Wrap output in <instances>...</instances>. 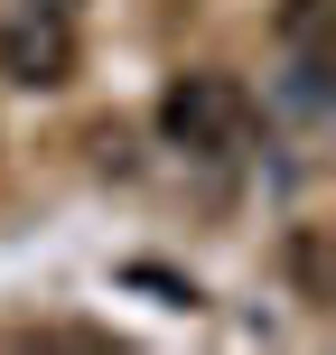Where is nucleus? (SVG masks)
<instances>
[{
	"label": "nucleus",
	"instance_id": "obj_1",
	"mask_svg": "<svg viewBox=\"0 0 336 355\" xmlns=\"http://www.w3.org/2000/svg\"><path fill=\"white\" fill-rule=\"evenodd\" d=\"M159 131H168V150H187V159H233V150L252 141V94H243V75H224V66L177 75V85L159 94Z\"/></svg>",
	"mask_w": 336,
	"mask_h": 355
},
{
	"label": "nucleus",
	"instance_id": "obj_3",
	"mask_svg": "<svg viewBox=\"0 0 336 355\" xmlns=\"http://www.w3.org/2000/svg\"><path fill=\"white\" fill-rule=\"evenodd\" d=\"M37 10H66V19H75V0H37Z\"/></svg>",
	"mask_w": 336,
	"mask_h": 355
},
{
	"label": "nucleus",
	"instance_id": "obj_2",
	"mask_svg": "<svg viewBox=\"0 0 336 355\" xmlns=\"http://www.w3.org/2000/svg\"><path fill=\"white\" fill-rule=\"evenodd\" d=\"M66 75H75V19H66V10H37V0H19V10L0 19V85L47 94V85H66Z\"/></svg>",
	"mask_w": 336,
	"mask_h": 355
}]
</instances>
